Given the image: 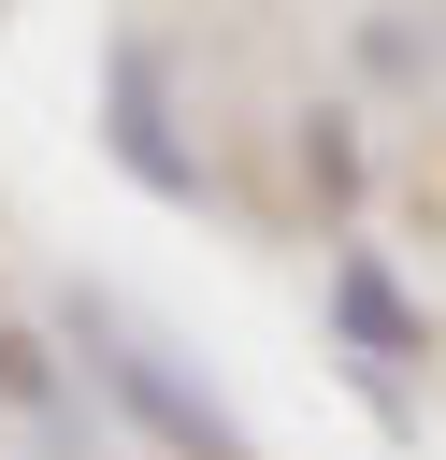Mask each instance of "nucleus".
<instances>
[{"label":"nucleus","instance_id":"obj_1","mask_svg":"<svg viewBox=\"0 0 446 460\" xmlns=\"http://www.w3.org/2000/svg\"><path fill=\"white\" fill-rule=\"evenodd\" d=\"M72 359H86V374H101V388L173 446V460H259V446H245V431H230V417H216V402H201V388H187V374L115 316V302H72Z\"/></svg>","mask_w":446,"mask_h":460},{"label":"nucleus","instance_id":"obj_2","mask_svg":"<svg viewBox=\"0 0 446 460\" xmlns=\"http://www.w3.org/2000/svg\"><path fill=\"white\" fill-rule=\"evenodd\" d=\"M101 144L144 201H201V158L173 144V101H158V43H115L101 58Z\"/></svg>","mask_w":446,"mask_h":460},{"label":"nucleus","instance_id":"obj_3","mask_svg":"<svg viewBox=\"0 0 446 460\" xmlns=\"http://www.w3.org/2000/svg\"><path fill=\"white\" fill-rule=\"evenodd\" d=\"M331 302H345V331L374 345V359H432V331H417V302L374 273V259H331Z\"/></svg>","mask_w":446,"mask_h":460},{"label":"nucleus","instance_id":"obj_4","mask_svg":"<svg viewBox=\"0 0 446 460\" xmlns=\"http://www.w3.org/2000/svg\"><path fill=\"white\" fill-rule=\"evenodd\" d=\"M302 172H317V201H360V144H345V115H302Z\"/></svg>","mask_w":446,"mask_h":460},{"label":"nucleus","instance_id":"obj_5","mask_svg":"<svg viewBox=\"0 0 446 460\" xmlns=\"http://www.w3.org/2000/svg\"><path fill=\"white\" fill-rule=\"evenodd\" d=\"M0 402H29V417H58V359H43L29 331H0Z\"/></svg>","mask_w":446,"mask_h":460}]
</instances>
